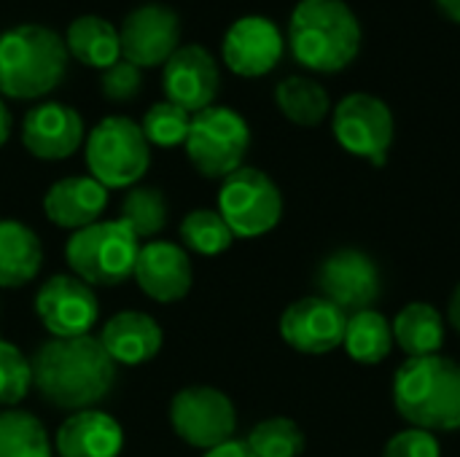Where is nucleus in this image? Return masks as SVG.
Masks as SVG:
<instances>
[{"label":"nucleus","instance_id":"nucleus-1","mask_svg":"<svg viewBox=\"0 0 460 457\" xmlns=\"http://www.w3.org/2000/svg\"><path fill=\"white\" fill-rule=\"evenodd\" d=\"M30 366L38 396L67 412L94 409L111 396L116 382V364L92 334L38 345Z\"/></svg>","mask_w":460,"mask_h":457},{"label":"nucleus","instance_id":"nucleus-2","mask_svg":"<svg viewBox=\"0 0 460 457\" xmlns=\"http://www.w3.org/2000/svg\"><path fill=\"white\" fill-rule=\"evenodd\" d=\"M364 30L345 0H299L288 22V46L313 73H340L361 51Z\"/></svg>","mask_w":460,"mask_h":457},{"label":"nucleus","instance_id":"nucleus-3","mask_svg":"<svg viewBox=\"0 0 460 457\" xmlns=\"http://www.w3.org/2000/svg\"><path fill=\"white\" fill-rule=\"evenodd\" d=\"M396 412L420 431H460V364L445 356L410 358L394 377Z\"/></svg>","mask_w":460,"mask_h":457},{"label":"nucleus","instance_id":"nucleus-4","mask_svg":"<svg viewBox=\"0 0 460 457\" xmlns=\"http://www.w3.org/2000/svg\"><path fill=\"white\" fill-rule=\"evenodd\" d=\"M65 40L40 24H19L0 32V94L35 100L59 86L67 70Z\"/></svg>","mask_w":460,"mask_h":457},{"label":"nucleus","instance_id":"nucleus-5","mask_svg":"<svg viewBox=\"0 0 460 457\" xmlns=\"http://www.w3.org/2000/svg\"><path fill=\"white\" fill-rule=\"evenodd\" d=\"M140 253V240L121 221H97L70 234L65 259L78 280L86 286H121L132 277Z\"/></svg>","mask_w":460,"mask_h":457},{"label":"nucleus","instance_id":"nucleus-6","mask_svg":"<svg viewBox=\"0 0 460 457\" xmlns=\"http://www.w3.org/2000/svg\"><path fill=\"white\" fill-rule=\"evenodd\" d=\"M86 167L108 191L135 186L151 167V145L140 124L127 116L102 119L86 137Z\"/></svg>","mask_w":460,"mask_h":457},{"label":"nucleus","instance_id":"nucleus-7","mask_svg":"<svg viewBox=\"0 0 460 457\" xmlns=\"http://www.w3.org/2000/svg\"><path fill=\"white\" fill-rule=\"evenodd\" d=\"M183 148L199 175L224 180L243 167L251 148L248 121L232 108L210 105L191 116Z\"/></svg>","mask_w":460,"mask_h":457},{"label":"nucleus","instance_id":"nucleus-8","mask_svg":"<svg viewBox=\"0 0 460 457\" xmlns=\"http://www.w3.org/2000/svg\"><path fill=\"white\" fill-rule=\"evenodd\" d=\"M218 213L234 237L253 240L280 224L283 194L267 172L256 167H240L221 180Z\"/></svg>","mask_w":460,"mask_h":457},{"label":"nucleus","instance_id":"nucleus-9","mask_svg":"<svg viewBox=\"0 0 460 457\" xmlns=\"http://www.w3.org/2000/svg\"><path fill=\"white\" fill-rule=\"evenodd\" d=\"M170 426L189 447L208 453L234 439L237 409L224 391L210 385H189L170 401Z\"/></svg>","mask_w":460,"mask_h":457},{"label":"nucleus","instance_id":"nucleus-10","mask_svg":"<svg viewBox=\"0 0 460 457\" xmlns=\"http://www.w3.org/2000/svg\"><path fill=\"white\" fill-rule=\"evenodd\" d=\"M332 129L337 143L348 154L380 167L385 164L388 151L394 145L396 124L391 108L380 97L367 92H353L337 102Z\"/></svg>","mask_w":460,"mask_h":457},{"label":"nucleus","instance_id":"nucleus-11","mask_svg":"<svg viewBox=\"0 0 460 457\" xmlns=\"http://www.w3.org/2000/svg\"><path fill=\"white\" fill-rule=\"evenodd\" d=\"M35 315L51 339L89 337L100 321V302L75 275H51L35 294Z\"/></svg>","mask_w":460,"mask_h":457},{"label":"nucleus","instance_id":"nucleus-12","mask_svg":"<svg viewBox=\"0 0 460 457\" xmlns=\"http://www.w3.org/2000/svg\"><path fill=\"white\" fill-rule=\"evenodd\" d=\"M318 288L323 299L353 315L361 310H372V304L380 299L383 283L377 264L367 253L356 248H342L323 259L318 269Z\"/></svg>","mask_w":460,"mask_h":457},{"label":"nucleus","instance_id":"nucleus-13","mask_svg":"<svg viewBox=\"0 0 460 457\" xmlns=\"http://www.w3.org/2000/svg\"><path fill=\"white\" fill-rule=\"evenodd\" d=\"M181 40L178 13L162 3H148L135 8L119 30L121 57L135 67H156L164 65Z\"/></svg>","mask_w":460,"mask_h":457},{"label":"nucleus","instance_id":"nucleus-14","mask_svg":"<svg viewBox=\"0 0 460 457\" xmlns=\"http://www.w3.org/2000/svg\"><path fill=\"white\" fill-rule=\"evenodd\" d=\"M348 312L323 296H305L280 315V337L305 356H323L345 342Z\"/></svg>","mask_w":460,"mask_h":457},{"label":"nucleus","instance_id":"nucleus-15","mask_svg":"<svg viewBox=\"0 0 460 457\" xmlns=\"http://www.w3.org/2000/svg\"><path fill=\"white\" fill-rule=\"evenodd\" d=\"M286 51V40L275 22L267 16L251 13L237 19L221 43V57L226 67L243 78H259L278 67Z\"/></svg>","mask_w":460,"mask_h":457},{"label":"nucleus","instance_id":"nucleus-16","mask_svg":"<svg viewBox=\"0 0 460 457\" xmlns=\"http://www.w3.org/2000/svg\"><path fill=\"white\" fill-rule=\"evenodd\" d=\"M162 86L167 102L189 110L191 116L210 108L221 86L216 57L205 46H178V51L164 62Z\"/></svg>","mask_w":460,"mask_h":457},{"label":"nucleus","instance_id":"nucleus-17","mask_svg":"<svg viewBox=\"0 0 460 457\" xmlns=\"http://www.w3.org/2000/svg\"><path fill=\"white\" fill-rule=\"evenodd\" d=\"M132 277L148 299L159 304H172V302H181L191 291L194 267H191L189 253L181 245L151 240L140 245Z\"/></svg>","mask_w":460,"mask_h":457},{"label":"nucleus","instance_id":"nucleus-18","mask_svg":"<svg viewBox=\"0 0 460 457\" xmlns=\"http://www.w3.org/2000/svg\"><path fill=\"white\" fill-rule=\"evenodd\" d=\"M24 148L43 162L73 156L84 143V121L75 108L62 102H40L22 121Z\"/></svg>","mask_w":460,"mask_h":457},{"label":"nucleus","instance_id":"nucleus-19","mask_svg":"<svg viewBox=\"0 0 460 457\" xmlns=\"http://www.w3.org/2000/svg\"><path fill=\"white\" fill-rule=\"evenodd\" d=\"M108 207V189L92 175H70L57 180L43 197L46 218L59 229H86L102 218Z\"/></svg>","mask_w":460,"mask_h":457},{"label":"nucleus","instance_id":"nucleus-20","mask_svg":"<svg viewBox=\"0 0 460 457\" xmlns=\"http://www.w3.org/2000/svg\"><path fill=\"white\" fill-rule=\"evenodd\" d=\"M100 345L116 366H143L154 361L162 350V329L146 312H116L97 334Z\"/></svg>","mask_w":460,"mask_h":457},{"label":"nucleus","instance_id":"nucleus-21","mask_svg":"<svg viewBox=\"0 0 460 457\" xmlns=\"http://www.w3.org/2000/svg\"><path fill=\"white\" fill-rule=\"evenodd\" d=\"M124 447L121 426L100 409H81L65 417L54 450L59 457H119Z\"/></svg>","mask_w":460,"mask_h":457},{"label":"nucleus","instance_id":"nucleus-22","mask_svg":"<svg viewBox=\"0 0 460 457\" xmlns=\"http://www.w3.org/2000/svg\"><path fill=\"white\" fill-rule=\"evenodd\" d=\"M43 245L38 234L13 218H0V288H22L40 275Z\"/></svg>","mask_w":460,"mask_h":457},{"label":"nucleus","instance_id":"nucleus-23","mask_svg":"<svg viewBox=\"0 0 460 457\" xmlns=\"http://www.w3.org/2000/svg\"><path fill=\"white\" fill-rule=\"evenodd\" d=\"M65 46H67V54L75 57L81 65L100 67V70L111 67L121 57L119 30L108 19L94 16V13L78 16L67 27Z\"/></svg>","mask_w":460,"mask_h":457},{"label":"nucleus","instance_id":"nucleus-24","mask_svg":"<svg viewBox=\"0 0 460 457\" xmlns=\"http://www.w3.org/2000/svg\"><path fill=\"white\" fill-rule=\"evenodd\" d=\"M391 329H394V342H399V347L410 358L439 356V350H442L445 323H442V315L434 304H426V302L407 304L396 315Z\"/></svg>","mask_w":460,"mask_h":457},{"label":"nucleus","instance_id":"nucleus-25","mask_svg":"<svg viewBox=\"0 0 460 457\" xmlns=\"http://www.w3.org/2000/svg\"><path fill=\"white\" fill-rule=\"evenodd\" d=\"M275 102L280 108V113L299 127H318L329 110H332V100L329 92L307 75H288L275 86Z\"/></svg>","mask_w":460,"mask_h":457},{"label":"nucleus","instance_id":"nucleus-26","mask_svg":"<svg viewBox=\"0 0 460 457\" xmlns=\"http://www.w3.org/2000/svg\"><path fill=\"white\" fill-rule=\"evenodd\" d=\"M345 350L358 364H380L394 350V329L377 310H361L348 315Z\"/></svg>","mask_w":460,"mask_h":457},{"label":"nucleus","instance_id":"nucleus-27","mask_svg":"<svg viewBox=\"0 0 460 457\" xmlns=\"http://www.w3.org/2000/svg\"><path fill=\"white\" fill-rule=\"evenodd\" d=\"M0 457H51L46 426L24 409L0 412Z\"/></svg>","mask_w":460,"mask_h":457},{"label":"nucleus","instance_id":"nucleus-28","mask_svg":"<svg viewBox=\"0 0 460 457\" xmlns=\"http://www.w3.org/2000/svg\"><path fill=\"white\" fill-rule=\"evenodd\" d=\"M137 240H151L167 226V199L154 186H137L129 189L121 199V215H119Z\"/></svg>","mask_w":460,"mask_h":457},{"label":"nucleus","instance_id":"nucleus-29","mask_svg":"<svg viewBox=\"0 0 460 457\" xmlns=\"http://www.w3.org/2000/svg\"><path fill=\"white\" fill-rule=\"evenodd\" d=\"M181 240L189 250H194L199 256H218L232 248L234 234L218 210L199 207V210H191L181 221Z\"/></svg>","mask_w":460,"mask_h":457},{"label":"nucleus","instance_id":"nucleus-30","mask_svg":"<svg viewBox=\"0 0 460 457\" xmlns=\"http://www.w3.org/2000/svg\"><path fill=\"white\" fill-rule=\"evenodd\" d=\"M256 457H299L305 453V434L288 417L261 420L245 439Z\"/></svg>","mask_w":460,"mask_h":457},{"label":"nucleus","instance_id":"nucleus-31","mask_svg":"<svg viewBox=\"0 0 460 457\" xmlns=\"http://www.w3.org/2000/svg\"><path fill=\"white\" fill-rule=\"evenodd\" d=\"M189 124H191V113L164 100V102H156L146 110L140 129H143L148 145L175 148V145L186 143Z\"/></svg>","mask_w":460,"mask_h":457},{"label":"nucleus","instance_id":"nucleus-32","mask_svg":"<svg viewBox=\"0 0 460 457\" xmlns=\"http://www.w3.org/2000/svg\"><path fill=\"white\" fill-rule=\"evenodd\" d=\"M32 388V366L30 358L13 345L0 339V404L13 409L27 399Z\"/></svg>","mask_w":460,"mask_h":457},{"label":"nucleus","instance_id":"nucleus-33","mask_svg":"<svg viewBox=\"0 0 460 457\" xmlns=\"http://www.w3.org/2000/svg\"><path fill=\"white\" fill-rule=\"evenodd\" d=\"M143 86V75H140V67H135L132 62L127 59H119L113 62L111 67L102 70L100 75V89L102 94L111 100V102H129L137 97Z\"/></svg>","mask_w":460,"mask_h":457},{"label":"nucleus","instance_id":"nucleus-34","mask_svg":"<svg viewBox=\"0 0 460 457\" xmlns=\"http://www.w3.org/2000/svg\"><path fill=\"white\" fill-rule=\"evenodd\" d=\"M383 457H442V450L434 434L420 428H407L385 444Z\"/></svg>","mask_w":460,"mask_h":457},{"label":"nucleus","instance_id":"nucleus-35","mask_svg":"<svg viewBox=\"0 0 460 457\" xmlns=\"http://www.w3.org/2000/svg\"><path fill=\"white\" fill-rule=\"evenodd\" d=\"M202 457H256V455L251 453V447H248L245 442L232 439V442H226V444H218V447L208 450Z\"/></svg>","mask_w":460,"mask_h":457},{"label":"nucleus","instance_id":"nucleus-36","mask_svg":"<svg viewBox=\"0 0 460 457\" xmlns=\"http://www.w3.org/2000/svg\"><path fill=\"white\" fill-rule=\"evenodd\" d=\"M437 5H439V11H442L450 22L460 24V0H437Z\"/></svg>","mask_w":460,"mask_h":457},{"label":"nucleus","instance_id":"nucleus-37","mask_svg":"<svg viewBox=\"0 0 460 457\" xmlns=\"http://www.w3.org/2000/svg\"><path fill=\"white\" fill-rule=\"evenodd\" d=\"M447 315H450V326H453V329L460 334V286L456 288L453 299H450V310H447Z\"/></svg>","mask_w":460,"mask_h":457},{"label":"nucleus","instance_id":"nucleus-38","mask_svg":"<svg viewBox=\"0 0 460 457\" xmlns=\"http://www.w3.org/2000/svg\"><path fill=\"white\" fill-rule=\"evenodd\" d=\"M8 135H11V113H8L5 102L0 100V145L8 140Z\"/></svg>","mask_w":460,"mask_h":457}]
</instances>
